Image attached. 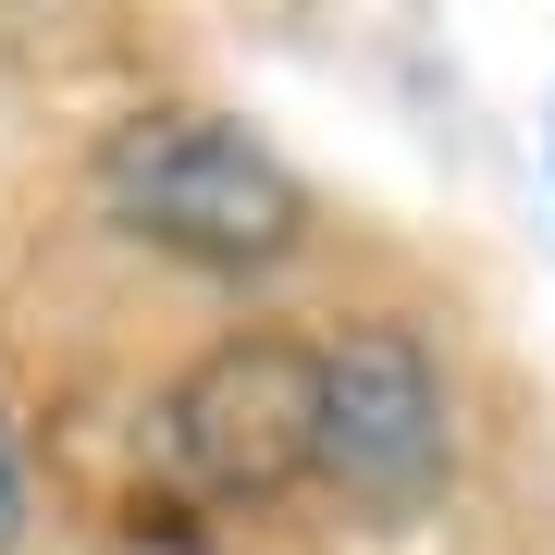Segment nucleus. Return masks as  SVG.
Wrapping results in <instances>:
<instances>
[{
	"label": "nucleus",
	"mask_w": 555,
	"mask_h": 555,
	"mask_svg": "<svg viewBox=\"0 0 555 555\" xmlns=\"http://www.w3.org/2000/svg\"><path fill=\"white\" fill-rule=\"evenodd\" d=\"M444 469V383L433 358L408 334H358L321 358V481H346V494L371 506H408L433 494Z\"/></svg>",
	"instance_id": "nucleus-2"
},
{
	"label": "nucleus",
	"mask_w": 555,
	"mask_h": 555,
	"mask_svg": "<svg viewBox=\"0 0 555 555\" xmlns=\"http://www.w3.org/2000/svg\"><path fill=\"white\" fill-rule=\"evenodd\" d=\"M25 531V444H13V420H0V543Z\"/></svg>",
	"instance_id": "nucleus-3"
},
{
	"label": "nucleus",
	"mask_w": 555,
	"mask_h": 555,
	"mask_svg": "<svg viewBox=\"0 0 555 555\" xmlns=\"http://www.w3.org/2000/svg\"><path fill=\"white\" fill-rule=\"evenodd\" d=\"M100 198L124 235H149L160 259H198V272H272L309 235V198L247 124L222 112H137L100 149Z\"/></svg>",
	"instance_id": "nucleus-1"
}]
</instances>
